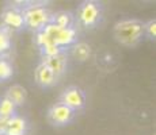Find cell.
<instances>
[{"label": "cell", "mask_w": 156, "mask_h": 135, "mask_svg": "<svg viewBox=\"0 0 156 135\" xmlns=\"http://www.w3.org/2000/svg\"><path fill=\"white\" fill-rule=\"evenodd\" d=\"M114 38L118 43L125 46H136L143 41L144 23L139 19H124L114 25L113 29Z\"/></svg>", "instance_id": "cell-1"}, {"label": "cell", "mask_w": 156, "mask_h": 135, "mask_svg": "<svg viewBox=\"0 0 156 135\" xmlns=\"http://www.w3.org/2000/svg\"><path fill=\"white\" fill-rule=\"evenodd\" d=\"M26 4L27 5H23L20 8L25 20V27L35 32L41 31L45 26L50 23L52 14L44 4H37V3H26Z\"/></svg>", "instance_id": "cell-2"}, {"label": "cell", "mask_w": 156, "mask_h": 135, "mask_svg": "<svg viewBox=\"0 0 156 135\" xmlns=\"http://www.w3.org/2000/svg\"><path fill=\"white\" fill-rule=\"evenodd\" d=\"M105 8L97 0H84L77 7V22L86 29H95L103 22Z\"/></svg>", "instance_id": "cell-3"}, {"label": "cell", "mask_w": 156, "mask_h": 135, "mask_svg": "<svg viewBox=\"0 0 156 135\" xmlns=\"http://www.w3.org/2000/svg\"><path fill=\"white\" fill-rule=\"evenodd\" d=\"M76 113L73 110L67 107L62 103H55L52 107L48 110L46 118L48 122L55 127H65V126L71 124L76 118Z\"/></svg>", "instance_id": "cell-4"}, {"label": "cell", "mask_w": 156, "mask_h": 135, "mask_svg": "<svg viewBox=\"0 0 156 135\" xmlns=\"http://www.w3.org/2000/svg\"><path fill=\"white\" fill-rule=\"evenodd\" d=\"M60 103L65 104V106L69 107L71 110H73L75 112L82 111L83 108L86 107V103H87L86 93L79 86L71 85L62 91L61 96H60Z\"/></svg>", "instance_id": "cell-5"}, {"label": "cell", "mask_w": 156, "mask_h": 135, "mask_svg": "<svg viewBox=\"0 0 156 135\" xmlns=\"http://www.w3.org/2000/svg\"><path fill=\"white\" fill-rule=\"evenodd\" d=\"M2 20L3 26H5L10 30H22L25 27V20L20 7H7L2 12Z\"/></svg>", "instance_id": "cell-6"}, {"label": "cell", "mask_w": 156, "mask_h": 135, "mask_svg": "<svg viewBox=\"0 0 156 135\" xmlns=\"http://www.w3.org/2000/svg\"><path fill=\"white\" fill-rule=\"evenodd\" d=\"M34 79H35V83H37V85L41 86V88H44V89L50 88V86L56 85L57 80H58L55 76V73L50 70V68L46 64H44V62L38 64V66L35 68V70H34Z\"/></svg>", "instance_id": "cell-7"}, {"label": "cell", "mask_w": 156, "mask_h": 135, "mask_svg": "<svg viewBox=\"0 0 156 135\" xmlns=\"http://www.w3.org/2000/svg\"><path fill=\"white\" fill-rule=\"evenodd\" d=\"M76 37H77V32L75 27L58 29L55 34V37L52 38V43H55L60 47H64V49H68V47L73 46L76 43Z\"/></svg>", "instance_id": "cell-8"}, {"label": "cell", "mask_w": 156, "mask_h": 135, "mask_svg": "<svg viewBox=\"0 0 156 135\" xmlns=\"http://www.w3.org/2000/svg\"><path fill=\"white\" fill-rule=\"evenodd\" d=\"M42 62L46 64L50 68V70L55 73V76L57 79L62 76V74L67 72V66H68V54L62 53L55 57H48V58H42Z\"/></svg>", "instance_id": "cell-9"}, {"label": "cell", "mask_w": 156, "mask_h": 135, "mask_svg": "<svg viewBox=\"0 0 156 135\" xmlns=\"http://www.w3.org/2000/svg\"><path fill=\"white\" fill-rule=\"evenodd\" d=\"M26 128H27V124H26L25 119L15 115L14 118L5 122L3 135H25Z\"/></svg>", "instance_id": "cell-10"}, {"label": "cell", "mask_w": 156, "mask_h": 135, "mask_svg": "<svg viewBox=\"0 0 156 135\" xmlns=\"http://www.w3.org/2000/svg\"><path fill=\"white\" fill-rule=\"evenodd\" d=\"M5 99L11 101L15 107H20L26 103V99H27V91L26 88H23L22 85H11L10 88L5 91L4 95Z\"/></svg>", "instance_id": "cell-11"}, {"label": "cell", "mask_w": 156, "mask_h": 135, "mask_svg": "<svg viewBox=\"0 0 156 135\" xmlns=\"http://www.w3.org/2000/svg\"><path fill=\"white\" fill-rule=\"evenodd\" d=\"M50 23L58 29H69V27H75V16L69 11H58L56 14H52Z\"/></svg>", "instance_id": "cell-12"}, {"label": "cell", "mask_w": 156, "mask_h": 135, "mask_svg": "<svg viewBox=\"0 0 156 135\" xmlns=\"http://www.w3.org/2000/svg\"><path fill=\"white\" fill-rule=\"evenodd\" d=\"M71 49H72L71 52L72 57L79 62L87 61L90 58V56H91V47L86 42H76L73 46H71Z\"/></svg>", "instance_id": "cell-13"}, {"label": "cell", "mask_w": 156, "mask_h": 135, "mask_svg": "<svg viewBox=\"0 0 156 135\" xmlns=\"http://www.w3.org/2000/svg\"><path fill=\"white\" fill-rule=\"evenodd\" d=\"M16 115V107L8 99L3 97L0 100V123H5Z\"/></svg>", "instance_id": "cell-14"}, {"label": "cell", "mask_w": 156, "mask_h": 135, "mask_svg": "<svg viewBox=\"0 0 156 135\" xmlns=\"http://www.w3.org/2000/svg\"><path fill=\"white\" fill-rule=\"evenodd\" d=\"M40 52H41V57L42 58H48V57H55V56H58V54H62V53H67L68 49H64V47H60L57 45L49 43L44 45L42 47H40Z\"/></svg>", "instance_id": "cell-15"}, {"label": "cell", "mask_w": 156, "mask_h": 135, "mask_svg": "<svg viewBox=\"0 0 156 135\" xmlns=\"http://www.w3.org/2000/svg\"><path fill=\"white\" fill-rule=\"evenodd\" d=\"M11 47V38H10V29L5 26L0 27V53L7 52Z\"/></svg>", "instance_id": "cell-16"}, {"label": "cell", "mask_w": 156, "mask_h": 135, "mask_svg": "<svg viewBox=\"0 0 156 135\" xmlns=\"http://www.w3.org/2000/svg\"><path fill=\"white\" fill-rule=\"evenodd\" d=\"M12 76V66L8 61L5 59H0V81L7 80Z\"/></svg>", "instance_id": "cell-17"}, {"label": "cell", "mask_w": 156, "mask_h": 135, "mask_svg": "<svg viewBox=\"0 0 156 135\" xmlns=\"http://www.w3.org/2000/svg\"><path fill=\"white\" fill-rule=\"evenodd\" d=\"M144 32H145V35L149 39L155 41V38H156V20L155 19H151L149 22L144 23Z\"/></svg>", "instance_id": "cell-18"}, {"label": "cell", "mask_w": 156, "mask_h": 135, "mask_svg": "<svg viewBox=\"0 0 156 135\" xmlns=\"http://www.w3.org/2000/svg\"><path fill=\"white\" fill-rule=\"evenodd\" d=\"M0 135H3V134H0Z\"/></svg>", "instance_id": "cell-19"}]
</instances>
